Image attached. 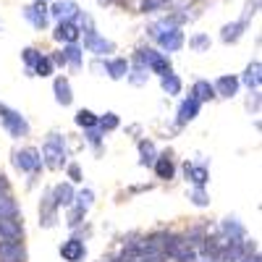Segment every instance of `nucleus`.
Wrapping results in <instances>:
<instances>
[{
  "label": "nucleus",
  "mask_w": 262,
  "mask_h": 262,
  "mask_svg": "<svg viewBox=\"0 0 262 262\" xmlns=\"http://www.w3.org/2000/svg\"><path fill=\"white\" fill-rule=\"evenodd\" d=\"M55 196H58V205H69L71 202V186H58Z\"/></svg>",
  "instance_id": "obj_20"
},
{
  "label": "nucleus",
  "mask_w": 262,
  "mask_h": 262,
  "mask_svg": "<svg viewBox=\"0 0 262 262\" xmlns=\"http://www.w3.org/2000/svg\"><path fill=\"white\" fill-rule=\"evenodd\" d=\"M55 37H58V39H66V42H76L79 29L71 24V21H60V24H58V32H55Z\"/></svg>",
  "instance_id": "obj_8"
},
{
  "label": "nucleus",
  "mask_w": 262,
  "mask_h": 262,
  "mask_svg": "<svg viewBox=\"0 0 262 262\" xmlns=\"http://www.w3.org/2000/svg\"><path fill=\"white\" fill-rule=\"evenodd\" d=\"M212 92H215V90H212L207 81H196V84H194V100H196V102H202V100L212 97Z\"/></svg>",
  "instance_id": "obj_10"
},
{
  "label": "nucleus",
  "mask_w": 262,
  "mask_h": 262,
  "mask_svg": "<svg viewBox=\"0 0 262 262\" xmlns=\"http://www.w3.org/2000/svg\"><path fill=\"white\" fill-rule=\"evenodd\" d=\"M207 45H210V39H207L205 34H200V37L191 39V48H196V50H202V48H207Z\"/></svg>",
  "instance_id": "obj_24"
},
{
  "label": "nucleus",
  "mask_w": 262,
  "mask_h": 262,
  "mask_svg": "<svg viewBox=\"0 0 262 262\" xmlns=\"http://www.w3.org/2000/svg\"><path fill=\"white\" fill-rule=\"evenodd\" d=\"M27 18L32 21L34 27L45 29V27H48V8L42 6V3H37V6H29V8H27Z\"/></svg>",
  "instance_id": "obj_5"
},
{
  "label": "nucleus",
  "mask_w": 262,
  "mask_h": 262,
  "mask_svg": "<svg viewBox=\"0 0 262 262\" xmlns=\"http://www.w3.org/2000/svg\"><path fill=\"white\" fill-rule=\"evenodd\" d=\"M76 121H79L81 126H92V123H95V118H92V113H86V111H81Z\"/></svg>",
  "instance_id": "obj_25"
},
{
  "label": "nucleus",
  "mask_w": 262,
  "mask_h": 262,
  "mask_svg": "<svg viewBox=\"0 0 262 262\" xmlns=\"http://www.w3.org/2000/svg\"><path fill=\"white\" fill-rule=\"evenodd\" d=\"M81 254H84V249H81V244L76 242V238L63 247V257H66V259H79Z\"/></svg>",
  "instance_id": "obj_12"
},
{
  "label": "nucleus",
  "mask_w": 262,
  "mask_h": 262,
  "mask_svg": "<svg viewBox=\"0 0 262 262\" xmlns=\"http://www.w3.org/2000/svg\"><path fill=\"white\" fill-rule=\"evenodd\" d=\"M0 259L3 262H21L24 259V249H21V244L13 242V238H3V242H0Z\"/></svg>",
  "instance_id": "obj_1"
},
{
  "label": "nucleus",
  "mask_w": 262,
  "mask_h": 262,
  "mask_svg": "<svg viewBox=\"0 0 262 262\" xmlns=\"http://www.w3.org/2000/svg\"><path fill=\"white\" fill-rule=\"evenodd\" d=\"M142 60H147L149 66H152V69H155V71H160V74H168V63L155 53V50H142Z\"/></svg>",
  "instance_id": "obj_7"
},
{
  "label": "nucleus",
  "mask_w": 262,
  "mask_h": 262,
  "mask_svg": "<svg viewBox=\"0 0 262 262\" xmlns=\"http://www.w3.org/2000/svg\"><path fill=\"white\" fill-rule=\"evenodd\" d=\"M45 158H48V165H58V163H60L58 158H63V149H60L58 139H50V142H48V147H45Z\"/></svg>",
  "instance_id": "obj_9"
},
{
  "label": "nucleus",
  "mask_w": 262,
  "mask_h": 262,
  "mask_svg": "<svg viewBox=\"0 0 262 262\" xmlns=\"http://www.w3.org/2000/svg\"><path fill=\"white\" fill-rule=\"evenodd\" d=\"M194 202H196V205H205V202H207V200H205V194H202L200 189L194 191Z\"/></svg>",
  "instance_id": "obj_27"
},
{
  "label": "nucleus",
  "mask_w": 262,
  "mask_h": 262,
  "mask_svg": "<svg viewBox=\"0 0 262 262\" xmlns=\"http://www.w3.org/2000/svg\"><path fill=\"white\" fill-rule=\"evenodd\" d=\"M55 92H58V100H60L63 105L71 102V90H69V81H66V79H58V81H55Z\"/></svg>",
  "instance_id": "obj_11"
},
{
  "label": "nucleus",
  "mask_w": 262,
  "mask_h": 262,
  "mask_svg": "<svg viewBox=\"0 0 262 262\" xmlns=\"http://www.w3.org/2000/svg\"><path fill=\"white\" fill-rule=\"evenodd\" d=\"M100 3H102V6H107V3H111V0H100Z\"/></svg>",
  "instance_id": "obj_30"
},
{
  "label": "nucleus",
  "mask_w": 262,
  "mask_h": 262,
  "mask_svg": "<svg viewBox=\"0 0 262 262\" xmlns=\"http://www.w3.org/2000/svg\"><path fill=\"white\" fill-rule=\"evenodd\" d=\"M34 66H37V71H39V76H48V74H50V69H53V63H50V58H39V60H37Z\"/></svg>",
  "instance_id": "obj_21"
},
{
  "label": "nucleus",
  "mask_w": 262,
  "mask_h": 262,
  "mask_svg": "<svg viewBox=\"0 0 262 262\" xmlns=\"http://www.w3.org/2000/svg\"><path fill=\"white\" fill-rule=\"evenodd\" d=\"M116 123H118V121H116V118H113V116H107V118H105V121H102V126H105V128H113V126H116Z\"/></svg>",
  "instance_id": "obj_28"
},
{
  "label": "nucleus",
  "mask_w": 262,
  "mask_h": 262,
  "mask_svg": "<svg viewBox=\"0 0 262 262\" xmlns=\"http://www.w3.org/2000/svg\"><path fill=\"white\" fill-rule=\"evenodd\" d=\"M76 11H79V6L74 3V0H60V3H55L53 6V16L55 18H60V21H69L71 16H76Z\"/></svg>",
  "instance_id": "obj_3"
},
{
  "label": "nucleus",
  "mask_w": 262,
  "mask_h": 262,
  "mask_svg": "<svg viewBox=\"0 0 262 262\" xmlns=\"http://www.w3.org/2000/svg\"><path fill=\"white\" fill-rule=\"evenodd\" d=\"M63 58L69 60V63H74V66H79V58H81V50L76 48V45H71V48H66V53H63Z\"/></svg>",
  "instance_id": "obj_19"
},
{
  "label": "nucleus",
  "mask_w": 262,
  "mask_h": 262,
  "mask_svg": "<svg viewBox=\"0 0 262 262\" xmlns=\"http://www.w3.org/2000/svg\"><path fill=\"white\" fill-rule=\"evenodd\" d=\"M163 86H165L168 92H179V86H181V84H179V79L173 76V74H168V76L163 79Z\"/></svg>",
  "instance_id": "obj_22"
},
{
  "label": "nucleus",
  "mask_w": 262,
  "mask_h": 262,
  "mask_svg": "<svg viewBox=\"0 0 262 262\" xmlns=\"http://www.w3.org/2000/svg\"><path fill=\"white\" fill-rule=\"evenodd\" d=\"M158 173H160L163 179H170V176H173V165H170V160H160V163H158Z\"/></svg>",
  "instance_id": "obj_23"
},
{
  "label": "nucleus",
  "mask_w": 262,
  "mask_h": 262,
  "mask_svg": "<svg viewBox=\"0 0 262 262\" xmlns=\"http://www.w3.org/2000/svg\"><path fill=\"white\" fill-rule=\"evenodd\" d=\"M16 163H18V168H24V170H37L39 163H42V158H37L34 149H27V152H21V155H18Z\"/></svg>",
  "instance_id": "obj_6"
},
{
  "label": "nucleus",
  "mask_w": 262,
  "mask_h": 262,
  "mask_svg": "<svg viewBox=\"0 0 262 262\" xmlns=\"http://www.w3.org/2000/svg\"><path fill=\"white\" fill-rule=\"evenodd\" d=\"M242 29H244V21H238V24H228V27L223 29V39H226V42L238 39V37H242Z\"/></svg>",
  "instance_id": "obj_13"
},
{
  "label": "nucleus",
  "mask_w": 262,
  "mask_h": 262,
  "mask_svg": "<svg viewBox=\"0 0 262 262\" xmlns=\"http://www.w3.org/2000/svg\"><path fill=\"white\" fill-rule=\"evenodd\" d=\"M84 48H86V50H92V53H97V55H105V53H111V50H113L111 42L102 39V37H97L95 32H86V37H84Z\"/></svg>",
  "instance_id": "obj_2"
},
{
  "label": "nucleus",
  "mask_w": 262,
  "mask_h": 262,
  "mask_svg": "<svg viewBox=\"0 0 262 262\" xmlns=\"http://www.w3.org/2000/svg\"><path fill=\"white\" fill-rule=\"evenodd\" d=\"M24 58H27V63H32V66H34V63L39 60V55H37V50H27V53H24Z\"/></svg>",
  "instance_id": "obj_26"
},
{
  "label": "nucleus",
  "mask_w": 262,
  "mask_h": 262,
  "mask_svg": "<svg viewBox=\"0 0 262 262\" xmlns=\"http://www.w3.org/2000/svg\"><path fill=\"white\" fill-rule=\"evenodd\" d=\"M186 176H191V181H194V184H205V179H207V173H205L202 168H194V165H186Z\"/></svg>",
  "instance_id": "obj_17"
},
{
  "label": "nucleus",
  "mask_w": 262,
  "mask_h": 262,
  "mask_svg": "<svg viewBox=\"0 0 262 262\" xmlns=\"http://www.w3.org/2000/svg\"><path fill=\"white\" fill-rule=\"evenodd\" d=\"M244 81H247L249 86H257V84H259V63L249 66V69H247V76H244Z\"/></svg>",
  "instance_id": "obj_18"
},
{
  "label": "nucleus",
  "mask_w": 262,
  "mask_h": 262,
  "mask_svg": "<svg viewBox=\"0 0 262 262\" xmlns=\"http://www.w3.org/2000/svg\"><path fill=\"white\" fill-rule=\"evenodd\" d=\"M217 90H221V95L231 97V95L236 92V79H228V76H223V79H217Z\"/></svg>",
  "instance_id": "obj_14"
},
{
  "label": "nucleus",
  "mask_w": 262,
  "mask_h": 262,
  "mask_svg": "<svg viewBox=\"0 0 262 262\" xmlns=\"http://www.w3.org/2000/svg\"><path fill=\"white\" fill-rule=\"evenodd\" d=\"M107 71H111L113 79H121V76L128 71V66H126V60H113L111 66H107Z\"/></svg>",
  "instance_id": "obj_16"
},
{
  "label": "nucleus",
  "mask_w": 262,
  "mask_h": 262,
  "mask_svg": "<svg viewBox=\"0 0 262 262\" xmlns=\"http://www.w3.org/2000/svg\"><path fill=\"white\" fill-rule=\"evenodd\" d=\"M158 39H160V45H163L165 50H179L181 42H184V37H181V32H179L176 27L168 29V32H163V34H158Z\"/></svg>",
  "instance_id": "obj_4"
},
{
  "label": "nucleus",
  "mask_w": 262,
  "mask_h": 262,
  "mask_svg": "<svg viewBox=\"0 0 262 262\" xmlns=\"http://www.w3.org/2000/svg\"><path fill=\"white\" fill-rule=\"evenodd\" d=\"M196 111H200V102H196V100L191 97V100H189V102H184V107H181V121L194 118V116H196Z\"/></svg>",
  "instance_id": "obj_15"
},
{
  "label": "nucleus",
  "mask_w": 262,
  "mask_h": 262,
  "mask_svg": "<svg viewBox=\"0 0 262 262\" xmlns=\"http://www.w3.org/2000/svg\"><path fill=\"white\" fill-rule=\"evenodd\" d=\"M244 262H259V259H257V257H247Z\"/></svg>",
  "instance_id": "obj_29"
}]
</instances>
